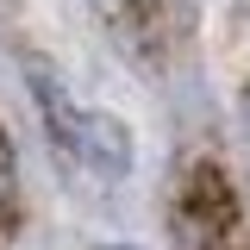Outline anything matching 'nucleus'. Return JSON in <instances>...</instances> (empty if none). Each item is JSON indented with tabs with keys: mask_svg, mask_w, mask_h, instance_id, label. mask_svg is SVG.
Returning <instances> with one entry per match:
<instances>
[{
	"mask_svg": "<svg viewBox=\"0 0 250 250\" xmlns=\"http://www.w3.org/2000/svg\"><path fill=\"white\" fill-rule=\"evenodd\" d=\"M88 250H138V244H88Z\"/></svg>",
	"mask_w": 250,
	"mask_h": 250,
	"instance_id": "39448f33",
	"label": "nucleus"
},
{
	"mask_svg": "<svg viewBox=\"0 0 250 250\" xmlns=\"http://www.w3.org/2000/svg\"><path fill=\"white\" fill-rule=\"evenodd\" d=\"M100 13L106 31L144 62H163L194 25V0H100Z\"/></svg>",
	"mask_w": 250,
	"mask_h": 250,
	"instance_id": "f03ea898",
	"label": "nucleus"
},
{
	"mask_svg": "<svg viewBox=\"0 0 250 250\" xmlns=\"http://www.w3.org/2000/svg\"><path fill=\"white\" fill-rule=\"evenodd\" d=\"M169 225H175L182 250H250V213L219 156H188L182 163Z\"/></svg>",
	"mask_w": 250,
	"mask_h": 250,
	"instance_id": "f257e3e1",
	"label": "nucleus"
},
{
	"mask_svg": "<svg viewBox=\"0 0 250 250\" xmlns=\"http://www.w3.org/2000/svg\"><path fill=\"white\" fill-rule=\"evenodd\" d=\"M244 119H250V88H244Z\"/></svg>",
	"mask_w": 250,
	"mask_h": 250,
	"instance_id": "423d86ee",
	"label": "nucleus"
},
{
	"mask_svg": "<svg viewBox=\"0 0 250 250\" xmlns=\"http://www.w3.org/2000/svg\"><path fill=\"white\" fill-rule=\"evenodd\" d=\"M69 163L94 175V182H125L131 175V163H138V144H131V125L119 113H106V106H82V119H75V138H69Z\"/></svg>",
	"mask_w": 250,
	"mask_h": 250,
	"instance_id": "7ed1b4c3",
	"label": "nucleus"
},
{
	"mask_svg": "<svg viewBox=\"0 0 250 250\" xmlns=\"http://www.w3.org/2000/svg\"><path fill=\"white\" fill-rule=\"evenodd\" d=\"M19 213V156H13V138L0 131V225Z\"/></svg>",
	"mask_w": 250,
	"mask_h": 250,
	"instance_id": "20e7f679",
	"label": "nucleus"
}]
</instances>
